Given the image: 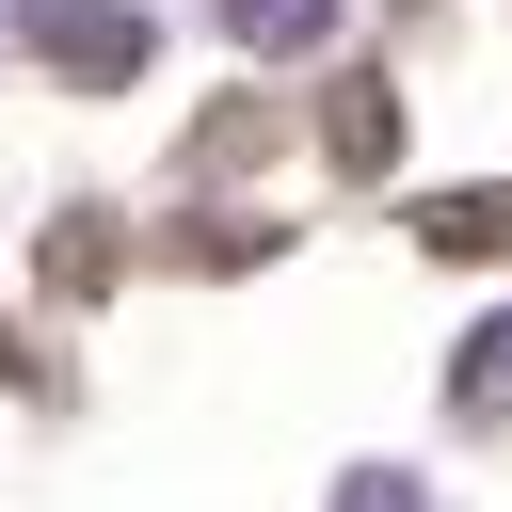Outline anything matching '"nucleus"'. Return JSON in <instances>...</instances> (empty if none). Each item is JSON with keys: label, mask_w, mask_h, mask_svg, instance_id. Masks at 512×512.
Masks as SVG:
<instances>
[{"label": "nucleus", "mask_w": 512, "mask_h": 512, "mask_svg": "<svg viewBox=\"0 0 512 512\" xmlns=\"http://www.w3.org/2000/svg\"><path fill=\"white\" fill-rule=\"evenodd\" d=\"M224 16H240L256 48H288V32H320V0H224Z\"/></svg>", "instance_id": "f257e3e1"}, {"label": "nucleus", "mask_w": 512, "mask_h": 512, "mask_svg": "<svg viewBox=\"0 0 512 512\" xmlns=\"http://www.w3.org/2000/svg\"><path fill=\"white\" fill-rule=\"evenodd\" d=\"M352 512H400V480H352Z\"/></svg>", "instance_id": "f03ea898"}]
</instances>
